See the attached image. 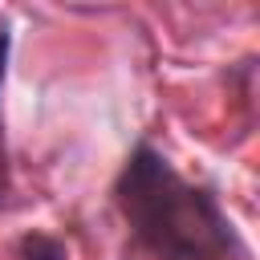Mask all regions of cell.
Here are the masks:
<instances>
[{
  "label": "cell",
  "mask_w": 260,
  "mask_h": 260,
  "mask_svg": "<svg viewBox=\"0 0 260 260\" xmlns=\"http://www.w3.org/2000/svg\"><path fill=\"white\" fill-rule=\"evenodd\" d=\"M4 61H8V20L0 16V89H4ZM4 130V126H0Z\"/></svg>",
  "instance_id": "2"
},
{
  "label": "cell",
  "mask_w": 260,
  "mask_h": 260,
  "mask_svg": "<svg viewBox=\"0 0 260 260\" xmlns=\"http://www.w3.org/2000/svg\"><path fill=\"white\" fill-rule=\"evenodd\" d=\"M114 207L154 260H244V244L215 191L183 179L150 142L126 154L114 179Z\"/></svg>",
  "instance_id": "1"
}]
</instances>
